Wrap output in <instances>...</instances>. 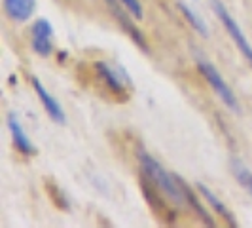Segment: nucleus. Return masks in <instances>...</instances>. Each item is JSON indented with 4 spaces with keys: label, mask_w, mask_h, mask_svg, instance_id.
Masks as SVG:
<instances>
[{
    "label": "nucleus",
    "mask_w": 252,
    "mask_h": 228,
    "mask_svg": "<svg viewBox=\"0 0 252 228\" xmlns=\"http://www.w3.org/2000/svg\"><path fill=\"white\" fill-rule=\"evenodd\" d=\"M95 73H97V76L101 78V82L112 91L114 95H118L122 99H127V91L131 89L133 82H131V78L127 76L124 69L112 67L106 61H97L95 63Z\"/></svg>",
    "instance_id": "4"
},
{
    "label": "nucleus",
    "mask_w": 252,
    "mask_h": 228,
    "mask_svg": "<svg viewBox=\"0 0 252 228\" xmlns=\"http://www.w3.org/2000/svg\"><path fill=\"white\" fill-rule=\"evenodd\" d=\"M2 6L13 23H27L36 10V0H2Z\"/></svg>",
    "instance_id": "9"
},
{
    "label": "nucleus",
    "mask_w": 252,
    "mask_h": 228,
    "mask_svg": "<svg viewBox=\"0 0 252 228\" xmlns=\"http://www.w3.org/2000/svg\"><path fill=\"white\" fill-rule=\"evenodd\" d=\"M6 122H8V127H10V135H12L13 147L21 152V154H25V156H34V154H36V147H34V143L31 141V137L27 135L25 127L21 126L19 118H17L15 114H8Z\"/></svg>",
    "instance_id": "8"
},
{
    "label": "nucleus",
    "mask_w": 252,
    "mask_h": 228,
    "mask_svg": "<svg viewBox=\"0 0 252 228\" xmlns=\"http://www.w3.org/2000/svg\"><path fill=\"white\" fill-rule=\"evenodd\" d=\"M142 190H144V196L148 198V202L150 205L154 207V211H156V215L159 217V219H163L165 225H173L175 223V215H173V211L167 207V203H163L161 198H158V192H156V185L150 181V185H146V179L142 177Z\"/></svg>",
    "instance_id": "10"
},
{
    "label": "nucleus",
    "mask_w": 252,
    "mask_h": 228,
    "mask_svg": "<svg viewBox=\"0 0 252 228\" xmlns=\"http://www.w3.org/2000/svg\"><path fill=\"white\" fill-rule=\"evenodd\" d=\"M31 46L40 57H48L53 51V27L46 17L36 19L31 27Z\"/></svg>",
    "instance_id": "5"
},
{
    "label": "nucleus",
    "mask_w": 252,
    "mask_h": 228,
    "mask_svg": "<svg viewBox=\"0 0 252 228\" xmlns=\"http://www.w3.org/2000/svg\"><path fill=\"white\" fill-rule=\"evenodd\" d=\"M178 10H180V13L188 19V23L191 25V29L193 31H197L201 37H209V29H207V25H205V21H203L199 15H195L193 13V10L189 8L188 4H184V2H178Z\"/></svg>",
    "instance_id": "12"
},
{
    "label": "nucleus",
    "mask_w": 252,
    "mask_h": 228,
    "mask_svg": "<svg viewBox=\"0 0 252 228\" xmlns=\"http://www.w3.org/2000/svg\"><path fill=\"white\" fill-rule=\"evenodd\" d=\"M31 82H32V88H34V91H36L38 99H40V103H42V107L46 109L48 116H50L55 124H64L66 118H64V111H63V107L59 105V101L51 95L48 89L44 88V84L38 80L36 76H32Z\"/></svg>",
    "instance_id": "7"
},
{
    "label": "nucleus",
    "mask_w": 252,
    "mask_h": 228,
    "mask_svg": "<svg viewBox=\"0 0 252 228\" xmlns=\"http://www.w3.org/2000/svg\"><path fill=\"white\" fill-rule=\"evenodd\" d=\"M197 190L201 192V196L205 198V200H207V202H209V205L213 207V211H216V213L222 217V219L226 221L229 227H237V221H235L233 213L227 209L226 203L222 202V200H220V198H218V196H216L215 192L209 189L207 185H203V183H197Z\"/></svg>",
    "instance_id": "11"
},
{
    "label": "nucleus",
    "mask_w": 252,
    "mask_h": 228,
    "mask_svg": "<svg viewBox=\"0 0 252 228\" xmlns=\"http://www.w3.org/2000/svg\"><path fill=\"white\" fill-rule=\"evenodd\" d=\"M195 63H197V69H199V73L203 75V78L209 82V86L215 89L216 95L222 99V103L226 105L229 111H233V113H241L239 109V101H237V97H235V93H233V89L227 86V82L224 80V76L218 73V69H216L215 65L211 63V61H207L203 55H195Z\"/></svg>",
    "instance_id": "2"
},
{
    "label": "nucleus",
    "mask_w": 252,
    "mask_h": 228,
    "mask_svg": "<svg viewBox=\"0 0 252 228\" xmlns=\"http://www.w3.org/2000/svg\"><path fill=\"white\" fill-rule=\"evenodd\" d=\"M108 6H110V12H112V15L118 19V23L124 27V31H126L129 37L133 38V42L139 46L142 51H148V44H146V38H144V35L140 33L139 29H137V25H133V21L129 19V15L126 13V6L122 8V0H104Z\"/></svg>",
    "instance_id": "6"
},
{
    "label": "nucleus",
    "mask_w": 252,
    "mask_h": 228,
    "mask_svg": "<svg viewBox=\"0 0 252 228\" xmlns=\"http://www.w3.org/2000/svg\"><path fill=\"white\" fill-rule=\"evenodd\" d=\"M122 2H124V6L127 8V12L131 13L133 17L142 19V6H140L139 0H122Z\"/></svg>",
    "instance_id": "14"
},
{
    "label": "nucleus",
    "mask_w": 252,
    "mask_h": 228,
    "mask_svg": "<svg viewBox=\"0 0 252 228\" xmlns=\"http://www.w3.org/2000/svg\"><path fill=\"white\" fill-rule=\"evenodd\" d=\"M231 169H233V175L237 179V183L252 196V171L251 169L243 164V162H239V160H233V162H231Z\"/></svg>",
    "instance_id": "13"
},
{
    "label": "nucleus",
    "mask_w": 252,
    "mask_h": 228,
    "mask_svg": "<svg viewBox=\"0 0 252 228\" xmlns=\"http://www.w3.org/2000/svg\"><path fill=\"white\" fill-rule=\"evenodd\" d=\"M211 4H213V10H215V13L218 15V19L222 21L224 29L227 31V35L231 37V40L235 42V46H237L239 51L243 53V57H245L252 67V44L249 42L247 35L243 33V29L239 27V23L235 21V17H233L231 13L227 12V8L224 6L222 0H211Z\"/></svg>",
    "instance_id": "3"
},
{
    "label": "nucleus",
    "mask_w": 252,
    "mask_h": 228,
    "mask_svg": "<svg viewBox=\"0 0 252 228\" xmlns=\"http://www.w3.org/2000/svg\"><path fill=\"white\" fill-rule=\"evenodd\" d=\"M137 160H139L140 169H142V175L148 179V181H152L158 189L161 190L163 196H169L173 202L184 205L182 179L177 177V175H171L163 165L159 164L152 154H148L144 149H139V151H137Z\"/></svg>",
    "instance_id": "1"
}]
</instances>
